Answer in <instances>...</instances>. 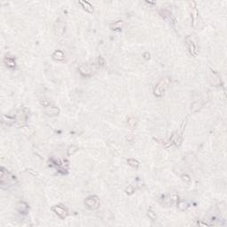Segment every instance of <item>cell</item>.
Instances as JSON below:
<instances>
[{"mask_svg": "<svg viewBox=\"0 0 227 227\" xmlns=\"http://www.w3.org/2000/svg\"><path fill=\"white\" fill-rule=\"evenodd\" d=\"M29 115H30V110L27 107H22V108H21L20 111L16 114V116L14 117L15 118V124H14V125H16L18 127L24 126L26 124V123H27Z\"/></svg>", "mask_w": 227, "mask_h": 227, "instance_id": "1", "label": "cell"}, {"mask_svg": "<svg viewBox=\"0 0 227 227\" xmlns=\"http://www.w3.org/2000/svg\"><path fill=\"white\" fill-rule=\"evenodd\" d=\"M186 123H187V117L184 120L182 125L180 126V128L176 131L174 134L171 136L169 141L170 143H173L176 145H179L183 141V134H184V131H185V127H186Z\"/></svg>", "mask_w": 227, "mask_h": 227, "instance_id": "2", "label": "cell"}, {"mask_svg": "<svg viewBox=\"0 0 227 227\" xmlns=\"http://www.w3.org/2000/svg\"><path fill=\"white\" fill-rule=\"evenodd\" d=\"M169 83H170V79L169 77H165L162 79L154 88V94L156 97H159V98L162 97L166 89L168 88V86L169 85Z\"/></svg>", "mask_w": 227, "mask_h": 227, "instance_id": "3", "label": "cell"}, {"mask_svg": "<svg viewBox=\"0 0 227 227\" xmlns=\"http://www.w3.org/2000/svg\"><path fill=\"white\" fill-rule=\"evenodd\" d=\"M84 205L89 209H96L100 206V199L96 195L87 197L84 201Z\"/></svg>", "mask_w": 227, "mask_h": 227, "instance_id": "4", "label": "cell"}, {"mask_svg": "<svg viewBox=\"0 0 227 227\" xmlns=\"http://www.w3.org/2000/svg\"><path fill=\"white\" fill-rule=\"evenodd\" d=\"M208 80L210 83L213 84L214 86H222L223 84L220 75L216 71L212 70L211 68H209V71H208Z\"/></svg>", "mask_w": 227, "mask_h": 227, "instance_id": "5", "label": "cell"}, {"mask_svg": "<svg viewBox=\"0 0 227 227\" xmlns=\"http://www.w3.org/2000/svg\"><path fill=\"white\" fill-rule=\"evenodd\" d=\"M186 42L190 54L194 56V57L197 56L198 53H199V49H198V46H197L196 44L193 41V38L191 37H187L186 38Z\"/></svg>", "mask_w": 227, "mask_h": 227, "instance_id": "6", "label": "cell"}, {"mask_svg": "<svg viewBox=\"0 0 227 227\" xmlns=\"http://www.w3.org/2000/svg\"><path fill=\"white\" fill-rule=\"evenodd\" d=\"M52 210L60 218H61V219L66 218V217H68V211L67 208L61 206V205H56V206L52 207Z\"/></svg>", "mask_w": 227, "mask_h": 227, "instance_id": "7", "label": "cell"}, {"mask_svg": "<svg viewBox=\"0 0 227 227\" xmlns=\"http://www.w3.org/2000/svg\"><path fill=\"white\" fill-rule=\"evenodd\" d=\"M160 15L165 20V21H169L171 24H176V18L174 15L168 10H162L160 12Z\"/></svg>", "mask_w": 227, "mask_h": 227, "instance_id": "8", "label": "cell"}, {"mask_svg": "<svg viewBox=\"0 0 227 227\" xmlns=\"http://www.w3.org/2000/svg\"><path fill=\"white\" fill-rule=\"evenodd\" d=\"M189 5H190V8H191V11H192V19H193V25L194 26L195 23H196L197 20L199 18V12H198V10L196 8V4L195 2L192 1V2H189Z\"/></svg>", "mask_w": 227, "mask_h": 227, "instance_id": "9", "label": "cell"}, {"mask_svg": "<svg viewBox=\"0 0 227 227\" xmlns=\"http://www.w3.org/2000/svg\"><path fill=\"white\" fill-rule=\"evenodd\" d=\"M16 209L19 213L21 214H24L26 215L27 213H29L30 210V207L28 205V203H26L25 201H19L16 205Z\"/></svg>", "mask_w": 227, "mask_h": 227, "instance_id": "10", "label": "cell"}, {"mask_svg": "<svg viewBox=\"0 0 227 227\" xmlns=\"http://www.w3.org/2000/svg\"><path fill=\"white\" fill-rule=\"evenodd\" d=\"M46 110H45V113L47 115H50V116H55V115H58L59 113H60V109L57 107H54V106H48L46 107Z\"/></svg>", "mask_w": 227, "mask_h": 227, "instance_id": "11", "label": "cell"}, {"mask_svg": "<svg viewBox=\"0 0 227 227\" xmlns=\"http://www.w3.org/2000/svg\"><path fill=\"white\" fill-rule=\"evenodd\" d=\"M79 71L83 75L88 76L92 74L93 69H92V67L90 65H82L81 67H79Z\"/></svg>", "mask_w": 227, "mask_h": 227, "instance_id": "12", "label": "cell"}, {"mask_svg": "<svg viewBox=\"0 0 227 227\" xmlns=\"http://www.w3.org/2000/svg\"><path fill=\"white\" fill-rule=\"evenodd\" d=\"M52 57L53 60H55L57 61H62L65 59V54L61 50H56L55 52L52 53Z\"/></svg>", "mask_w": 227, "mask_h": 227, "instance_id": "13", "label": "cell"}, {"mask_svg": "<svg viewBox=\"0 0 227 227\" xmlns=\"http://www.w3.org/2000/svg\"><path fill=\"white\" fill-rule=\"evenodd\" d=\"M178 201H179L178 195L176 194L175 192L171 193V194L169 195V197L166 199V201H167L168 204H176Z\"/></svg>", "mask_w": 227, "mask_h": 227, "instance_id": "14", "label": "cell"}, {"mask_svg": "<svg viewBox=\"0 0 227 227\" xmlns=\"http://www.w3.org/2000/svg\"><path fill=\"white\" fill-rule=\"evenodd\" d=\"M78 3L82 5L83 10H85L86 12H90V13L93 12V11H94L93 10V6L89 2H87V1H79Z\"/></svg>", "mask_w": 227, "mask_h": 227, "instance_id": "15", "label": "cell"}, {"mask_svg": "<svg viewBox=\"0 0 227 227\" xmlns=\"http://www.w3.org/2000/svg\"><path fill=\"white\" fill-rule=\"evenodd\" d=\"M124 27V21H114L110 25V29L112 30H121Z\"/></svg>", "mask_w": 227, "mask_h": 227, "instance_id": "16", "label": "cell"}, {"mask_svg": "<svg viewBox=\"0 0 227 227\" xmlns=\"http://www.w3.org/2000/svg\"><path fill=\"white\" fill-rule=\"evenodd\" d=\"M127 162H128V164L130 166H131L133 169H138V167H139V162L137 161V160H135L133 158H130V159H128L127 160Z\"/></svg>", "mask_w": 227, "mask_h": 227, "instance_id": "17", "label": "cell"}, {"mask_svg": "<svg viewBox=\"0 0 227 227\" xmlns=\"http://www.w3.org/2000/svg\"><path fill=\"white\" fill-rule=\"evenodd\" d=\"M4 62H5V65H6L8 68H15V66H16L14 60L12 59V58H9V57L5 58V59L4 60Z\"/></svg>", "mask_w": 227, "mask_h": 227, "instance_id": "18", "label": "cell"}, {"mask_svg": "<svg viewBox=\"0 0 227 227\" xmlns=\"http://www.w3.org/2000/svg\"><path fill=\"white\" fill-rule=\"evenodd\" d=\"M176 206H177V208L181 210V211H185L186 210V208H188V204L186 203V201H177V203H176Z\"/></svg>", "mask_w": 227, "mask_h": 227, "instance_id": "19", "label": "cell"}, {"mask_svg": "<svg viewBox=\"0 0 227 227\" xmlns=\"http://www.w3.org/2000/svg\"><path fill=\"white\" fill-rule=\"evenodd\" d=\"M78 151V147L75 145H72L68 147V155L70 156V155H73L74 154H75L76 152Z\"/></svg>", "mask_w": 227, "mask_h": 227, "instance_id": "20", "label": "cell"}, {"mask_svg": "<svg viewBox=\"0 0 227 227\" xmlns=\"http://www.w3.org/2000/svg\"><path fill=\"white\" fill-rule=\"evenodd\" d=\"M147 216L152 221H156V219H157V215L152 208H149L147 210Z\"/></svg>", "mask_w": 227, "mask_h": 227, "instance_id": "21", "label": "cell"}, {"mask_svg": "<svg viewBox=\"0 0 227 227\" xmlns=\"http://www.w3.org/2000/svg\"><path fill=\"white\" fill-rule=\"evenodd\" d=\"M137 123H138V121L135 119L134 117H131L129 120H128V122H127V124H128V126L129 127H131V128H135V126L137 125Z\"/></svg>", "mask_w": 227, "mask_h": 227, "instance_id": "22", "label": "cell"}, {"mask_svg": "<svg viewBox=\"0 0 227 227\" xmlns=\"http://www.w3.org/2000/svg\"><path fill=\"white\" fill-rule=\"evenodd\" d=\"M135 191H136V185H130V186H128L127 188H126V194H132L133 193H134Z\"/></svg>", "mask_w": 227, "mask_h": 227, "instance_id": "23", "label": "cell"}, {"mask_svg": "<svg viewBox=\"0 0 227 227\" xmlns=\"http://www.w3.org/2000/svg\"><path fill=\"white\" fill-rule=\"evenodd\" d=\"M40 103H41L44 107H48V106H50V101H49L48 100H46V99H44V100L42 99Z\"/></svg>", "mask_w": 227, "mask_h": 227, "instance_id": "24", "label": "cell"}, {"mask_svg": "<svg viewBox=\"0 0 227 227\" xmlns=\"http://www.w3.org/2000/svg\"><path fill=\"white\" fill-rule=\"evenodd\" d=\"M182 179H183L184 181H186V182H189V181H190V177L187 175L182 176Z\"/></svg>", "mask_w": 227, "mask_h": 227, "instance_id": "25", "label": "cell"}]
</instances>
